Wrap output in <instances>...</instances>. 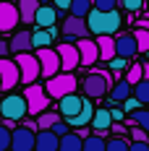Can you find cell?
Returning a JSON list of instances; mask_svg holds the SVG:
<instances>
[{
  "mask_svg": "<svg viewBox=\"0 0 149 151\" xmlns=\"http://www.w3.org/2000/svg\"><path fill=\"white\" fill-rule=\"evenodd\" d=\"M84 21H86V31L94 37H113L123 24L118 11H94V8L86 13Z\"/></svg>",
  "mask_w": 149,
  "mask_h": 151,
  "instance_id": "obj_1",
  "label": "cell"
},
{
  "mask_svg": "<svg viewBox=\"0 0 149 151\" xmlns=\"http://www.w3.org/2000/svg\"><path fill=\"white\" fill-rule=\"evenodd\" d=\"M113 83H115V76H110L107 70H100V68H92L89 76L84 78V94H86V99H102L107 91L113 89Z\"/></svg>",
  "mask_w": 149,
  "mask_h": 151,
  "instance_id": "obj_2",
  "label": "cell"
},
{
  "mask_svg": "<svg viewBox=\"0 0 149 151\" xmlns=\"http://www.w3.org/2000/svg\"><path fill=\"white\" fill-rule=\"evenodd\" d=\"M42 89H45L47 99H63L68 94H76V76L73 73H58L52 78H47V83Z\"/></svg>",
  "mask_w": 149,
  "mask_h": 151,
  "instance_id": "obj_3",
  "label": "cell"
},
{
  "mask_svg": "<svg viewBox=\"0 0 149 151\" xmlns=\"http://www.w3.org/2000/svg\"><path fill=\"white\" fill-rule=\"evenodd\" d=\"M16 68H18V83H37V78H39V63L34 58V52H18L13 58Z\"/></svg>",
  "mask_w": 149,
  "mask_h": 151,
  "instance_id": "obj_4",
  "label": "cell"
},
{
  "mask_svg": "<svg viewBox=\"0 0 149 151\" xmlns=\"http://www.w3.org/2000/svg\"><path fill=\"white\" fill-rule=\"evenodd\" d=\"M21 96H24V102H26V115H29V117L42 115V112H47V107H50V99H47L45 89H42L39 83L26 86V91H24Z\"/></svg>",
  "mask_w": 149,
  "mask_h": 151,
  "instance_id": "obj_5",
  "label": "cell"
},
{
  "mask_svg": "<svg viewBox=\"0 0 149 151\" xmlns=\"http://www.w3.org/2000/svg\"><path fill=\"white\" fill-rule=\"evenodd\" d=\"M0 115H3V120H24L26 117V102H24V96L21 94H8L3 102H0Z\"/></svg>",
  "mask_w": 149,
  "mask_h": 151,
  "instance_id": "obj_6",
  "label": "cell"
},
{
  "mask_svg": "<svg viewBox=\"0 0 149 151\" xmlns=\"http://www.w3.org/2000/svg\"><path fill=\"white\" fill-rule=\"evenodd\" d=\"M34 58H37V63H39V76L52 78V76L60 73V60H58V55H55V50H52V47L34 50Z\"/></svg>",
  "mask_w": 149,
  "mask_h": 151,
  "instance_id": "obj_7",
  "label": "cell"
},
{
  "mask_svg": "<svg viewBox=\"0 0 149 151\" xmlns=\"http://www.w3.org/2000/svg\"><path fill=\"white\" fill-rule=\"evenodd\" d=\"M55 55L60 60V73H73L78 68V52H76L73 42H60L55 47Z\"/></svg>",
  "mask_w": 149,
  "mask_h": 151,
  "instance_id": "obj_8",
  "label": "cell"
},
{
  "mask_svg": "<svg viewBox=\"0 0 149 151\" xmlns=\"http://www.w3.org/2000/svg\"><path fill=\"white\" fill-rule=\"evenodd\" d=\"M13 86H18V68L11 58H0V89L8 94Z\"/></svg>",
  "mask_w": 149,
  "mask_h": 151,
  "instance_id": "obj_9",
  "label": "cell"
},
{
  "mask_svg": "<svg viewBox=\"0 0 149 151\" xmlns=\"http://www.w3.org/2000/svg\"><path fill=\"white\" fill-rule=\"evenodd\" d=\"M60 34L68 37V39H86L89 31H86V21L84 18H73V16H65L63 26H60ZM65 39V42H68Z\"/></svg>",
  "mask_w": 149,
  "mask_h": 151,
  "instance_id": "obj_10",
  "label": "cell"
},
{
  "mask_svg": "<svg viewBox=\"0 0 149 151\" xmlns=\"http://www.w3.org/2000/svg\"><path fill=\"white\" fill-rule=\"evenodd\" d=\"M76 52H78V65H86L92 68L94 63H100V55H97V45H94V39H78L76 42Z\"/></svg>",
  "mask_w": 149,
  "mask_h": 151,
  "instance_id": "obj_11",
  "label": "cell"
},
{
  "mask_svg": "<svg viewBox=\"0 0 149 151\" xmlns=\"http://www.w3.org/2000/svg\"><path fill=\"white\" fill-rule=\"evenodd\" d=\"M81 104H84V96H76V94H68V96H63L58 102V115L60 120H71V117H76L78 112H81Z\"/></svg>",
  "mask_w": 149,
  "mask_h": 151,
  "instance_id": "obj_12",
  "label": "cell"
},
{
  "mask_svg": "<svg viewBox=\"0 0 149 151\" xmlns=\"http://www.w3.org/2000/svg\"><path fill=\"white\" fill-rule=\"evenodd\" d=\"M21 21H18V11H16V3H0V34H8L13 31Z\"/></svg>",
  "mask_w": 149,
  "mask_h": 151,
  "instance_id": "obj_13",
  "label": "cell"
},
{
  "mask_svg": "<svg viewBox=\"0 0 149 151\" xmlns=\"http://www.w3.org/2000/svg\"><path fill=\"white\" fill-rule=\"evenodd\" d=\"M113 42H115V58L131 60V58H136V55H139V52H136L134 34H131V31H128V34H118V37H113Z\"/></svg>",
  "mask_w": 149,
  "mask_h": 151,
  "instance_id": "obj_14",
  "label": "cell"
},
{
  "mask_svg": "<svg viewBox=\"0 0 149 151\" xmlns=\"http://www.w3.org/2000/svg\"><path fill=\"white\" fill-rule=\"evenodd\" d=\"M11 151H34V133L26 128L11 130Z\"/></svg>",
  "mask_w": 149,
  "mask_h": 151,
  "instance_id": "obj_15",
  "label": "cell"
},
{
  "mask_svg": "<svg viewBox=\"0 0 149 151\" xmlns=\"http://www.w3.org/2000/svg\"><path fill=\"white\" fill-rule=\"evenodd\" d=\"M92 133L94 136H107V128L113 125V120H110V112H107V107H100V109H94V115H92Z\"/></svg>",
  "mask_w": 149,
  "mask_h": 151,
  "instance_id": "obj_16",
  "label": "cell"
},
{
  "mask_svg": "<svg viewBox=\"0 0 149 151\" xmlns=\"http://www.w3.org/2000/svg\"><path fill=\"white\" fill-rule=\"evenodd\" d=\"M8 52H31V31H16L13 37H11V42H8Z\"/></svg>",
  "mask_w": 149,
  "mask_h": 151,
  "instance_id": "obj_17",
  "label": "cell"
},
{
  "mask_svg": "<svg viewBox=\"0 0 149 151\" xmlns=\"http://www.w3.org/2000/svg\"><path fill=\"white\" fill-rule=\"evenodd\" d=\"M34 151H58V136L52 130H37L34 133Z\"/></svg>",
  "mask_w": 149,
  "mask_h": 151,
  "instance_id": "obj_18",
  "label": "cell"
},
{
  "mask_svg": "<svg viewBox=\"0 0 149 151\" xmlns=\"http://www.w3.org/2000/svg\"><path fill=\"white\" fill-rule=\"evenodd\" d=\"M55 21H58V11H55L52 5H39V8H37L34 24H37L39 29H52Z\"/></svg>",
  "mask_w": 149,
  "mask_h": 151,
  "instance_id": "obj_19",
  "label": "cell"
},
{
  "mask_svg": "<svg viewBox=\"0 0 149 151\" xmlns=\"http://www.w3.org/2000/svg\"><path fill=\"white\" fill-rule=\"evenodd\" d=\"M37 8H39V0H18V3H16V11H18V21H24L26 26H29V24H34Z\"/></svg>",
  "mask_w": 149,
  "mask_h": 151,
  "instance_id": "obj_20",
  "label": "cell"
},
{
  "mask_svg": "<svg viewBox=\"0 0 149 151\" xmlns=\"http://www.w3.org/2000/svg\"><path fill=\"white\" fill-rule=\"evenodd\" d=\"M92 115H94V107H92V102L84 96L81 112H78L76 117H71V120H65V125H68V128H86V125L92 122Z\"/></svg>",
  "mask_w": 149,
  "mask_h": 151,
  "instance_id": "obj_21",
  "label": "cell"
},
{
  "mask_svg": "<svg viewBox=\"0 0 149 151\" xmlns=\"http://www.w3.org/2000/svg\"><path fill=\"white\" fill-rule=\"evenodd\" d=\"M55 37H58L55 26H52V29H39V31H31V50H45V47H50Z\"/></svg>",
  "mask_w": 149,
  "mask_h": 151,
  "instance_id": "obj_22",
  "label": "cell"
},
{
  "mask_svg": "<svg viewBox=\"0 0 149 151\" xmlns=\"http://www.w3.org/2000/svg\"><path fill=\"white\" fill-rule=\"evenodd\" d=\"M94 45H97L100 60L110 63L113 58H115V42H113V37H94Z\"/></svg>",
  "mask_w": 149,
  "mask_h": 151,
  "instance_id": "obj_23",
  "label": "cell"
},
{
  "mask_svg": "<svg viewBox=\"0 0 149 151\" xmlns=\"http://www.w3.org/2000/svg\"><path fill=\"white\" fill-rule=\"evenodd\" d=\"M141 128L144 133H149V109H136L128 115V122H126V128Z\"/></svg>",
  "mask_w": 149,
  "mask_h": 151,
  "instance_id": "obj_24",
  "label": "cell"
},
{
  "mask_svg": "<svg viewBox=\"0 0 149 151\" xmlns=\"http://www.w3.org/2000/svg\"><path fill=\"white\" fill-rule=\"evenodd\" d=\"M107 94H110V102L115 104V102H123V99H128V96H131V86L120 78V81H115V83H113V89L107 91Z\"/></svg>",
  "mask_w": 149,
  "mask_h": 151,
  "instance_id": "obj_25",
  "label": "cell"
},
{
  "mask_svg": "<svg viewBox=\"0 0 149 151\" xmlns=\"http://www.w3.org/2000/svg\"><path fill=\"white\" fill-rule=\"evenodd\" d=\"M81 143H84V141L76 136V133L68 130L63 138H58V151H81Z\"/></svg>",
  "mask_w": 149,
  "mask_h": 151,
  "instance_id": "obj_26",
  "label": "cell"
},
{
  "mask_svg": "<svg viewBox=\"0 0 149 151\" xmlns=\"http://www.w3.org/2000/svg\"><path fill=\"white\" fill-rule=\"evenodd\" d=\"M34 122H37V130H50L55 122H60V115L47 109V112H42V115H37V117H34Z\"/></svg>",
  "mask_w": 149,
  "mask_h": 151,
  "instance_id": "obj_27",
  "label": "cell"
},
{
  "mask_svg": "<svg viewBox=\"0 0 149 151\" xmlns=\"http://www.w3.org/2000/svg\"><path fill=\"white\" fill-rule=\"evenodd\" d=\"M89 11H92V0H73L68 5V16H73V18H86Z\"/></svg>",
  "mask_w": 149,
  "mask_h": 151,
  "instance_id": "obj_28",
  "label": "cell"
},
{
  "mask_svg": "<svg viewBox=\"0 0 149 151\" xmlns=\"http://www.w3.org/2000/svg\"><path fill=\"white\" fill-rule=\"evenodd\" d=\"M134 42H136V52L139 55H147L149 52V31L147 29H134Z\"/></svg>",
  "mask_w": 149,
  "mask_h": 151,
  "instance_id": "obj_29",
  "label": "cell"
},
{
  "mask_svg": "<svg viewBox=\"0 0 149 151\" xmlns=\"http://www.w3.org/2000/svg\"><path fill=\"white\" fill-rule=\"evenodd\" d=\"M105 141L107 138H102V136H86L84 138V143H81V151H105Z\"/></svg>",
  "mask_w": 149,
  "mask_h": 151,
  "instance_id": "obj_30",
  "label": "cell"
},
{
  "mask_svg": "<svg viewBox=\"0 0 149 151\" xmlns=\"http://www.w3.org/2000/svg\"><path fill=\"white\" fill-rule=\"evenodd\" d=\"M131 91L139 104H149V81H139L136 86H131Z\"/></svg>",
  "mask_w": 149,
  "mask_h": 151,
  "instance_id": "obj_31",
  "label": "cell"
},
{
  "mask_svg": "<svg viewBox=\"0 0 149 151\" xmlns=\"http://www.w3.org/2000/svg\"><path fill=\"white\" fill-rule=\"evenodd\" d=\"M131 141L128 138H118V136H110L105 141V151H128Z\"/></svg>",
  "mask_w": 149,
  "mask_h": 151,
  "instance_id": "obj_32",
  "label": "cell"
},
{
  "mask_svg": "<svg viewBox=\"0 0 149 151\" xmlns=\"http://www.w3.org/2000/svg\"><path fill=\"white\" fill-rule=\"evenodd\" d=\"M128 86H136L141 81V63H134L131 68H126V78H123Z\"/></svg>",
  "mask_w": 149,
  "mask_h": 151,
  "instance_id": "obj_33",
  "label": "cell"
},
{
  "mask_svg": "<svg viewBox=\"0 0 149 151\" xmlns=\"http://www.w3.org/2000/svg\"><path fill=\"white\" fill-rule=\"evenodd\" d=\"M128 141L131 143H144V141H149V133H144L141 128H128Z\"/></svg>",
  "mask_w": 149,
  "mask_h": 151,
  "instance_id": "obj_34",
  "label": "cell"
},
{
  "mask_svg": "<svg viewBox=\"0 0 149 151\" xmlns=\"http://www.w3.org/2000/svg\"><path fill=\"white\" fill-rule=\"evenodd\" d=\"M94 11H118V0H92Z\"/></svg>",
  "mask_w": 149,
  "mask_h": 151,
  "instance_id": "obj_35",
  "label": "cell"
},
{
  "mask_svg": "<svg viewBox=\"0 0 149 151\" xmlns=\"http://www.w3.org/2000/svg\"><path fill=\"white\" fill-rule=\"evenodd\" d=\"M120 8L128 11V13H139L144 8V0H120Z\"/></svg>",
  "mask_w": 149,
  "mask_h": 151,
  "instance_id": "obj_36",
  "label": "cell"
},
{
  "mask_svg": "<svg viewBox=\"0 0 149 151\" xmlns=\"http://www.w3.org/2000/svg\"><path fill=\"white\" fill-rule=\"evenodd\" d=\"M11 149V130L0 122V151H8Z\"/></svg>",
  "mask_w": 149,
  "mask_h": 151,
  "instance_id": "obj_37",
  "label": "cell"
},
{
  "mask_svg": "<svg viewBox=\"0 0 149 151\" xmlns=\"http://www.w3.org/2000/svg\"><path fill=\"white\" fill-rule=\"evenodd\" d=\"M107 133H110V136H118V138H128V128H126L123 122H113V125L107 128Z\"/></svg>",
  "mask_w": 149,
  "mask_h": 151,
  "instance_id": "obj_38",
  "label": "cell"
},
{
  "mask_svg": "<svg viewBox=\"0 0 149 151\" xmlns=\"http://www.w3.org/2000/svg\"><path fill=\"white\" fill-rule=\"evenodd\" d=\"M120 109H123L126 115H131V112H136V109H141V104L136 102L134 96H128V99H123V107H120Z\"/></svg>",
  "mask_w": 149,
  "mask_h": 151,
  "instance_id": "obj_39",
  "label": "cell"
},
{
  "mask_svg": "<svg viewBox=\"0 0 149 151\" xmlns=\"http://www.w3.org/2000/svg\"><path fill=\"white\" fill-rule=\"evenodd\" d=\"M107 112H110V120H113V122H123V120H126V112H123L120 107H115V104L107 107Z\"/></svg>",
  "mask_w": 149,
  "mask_h": 151,
  "instance_id": "obj_40",
  "label": "cell"
},
{
  "mask_svg": "<svg viewBox=\"0 0 149 151\" xmlns=\"http://www.w3.org/2000/svg\"><path fill=\"white\" fill-rule=\"evenodd\" d=\"M107 65H110V68L118 73V70H126V68H128V60H123V58H113V60L107 63Z\"/></svg>",
  "mask_w": 149,
  "mask_h": 151,
  "instance_id": "obj_41",
  "label": "cell"
},
{
  "mask_svg": "<svg viewBox=\"0 0 149 151\" xmlns=\"http://www.w3.org/2000/svg\"><path fill=\"white\" fill-rule=\"evenodd\" d=\"M50 130H52V133H55V136H58V138H63V136H65V133H68V130H71V128H68L65 122L60 120V122H55V125H52Z\"/></svg>",
  "mask_w": 149,
  "mask_h": 151,
  "instance_id": "obj_42",
  "label": "cell"
},
{
  "mask_svg": "<svg viewBox=\"0 0 149 151\" xmlns=\"http://www.w3.org/2000/svg\"><path fill=\"white\" fill-rule=\"evenodd\" d=\"M71 3H73V0H52V8H55V11H68Z\"/></svg>",
  "mask_w": 149,
  "mask_h": 151,
  "instance_id": "obj_43",
  "label": "cell"
},
{
  "mask_svg": "<svg viewBox=\"0 0 149 151\" xmlns=\"http://www.w3.org/2000/svg\"><path fill=\"white\" fill-rule=\"evenodd\" d=\"M128 151H149V141H144V143H131Z\"/></svg>",
  "mask_w": 149,
  "mask_h": 151,
  "instance_id": "obj_44",
  "label": "cell"
},
{
  "mask_svg": "<svg viewBox=\"0 0 149 151\" xmlns=\"http://www.w3.org/2000/svg\"><path fill=\"white\" fill-rule=\"evenodd\" d=\"M141 81H149V63H141Z\"/></svg>",
  "mask_w": 149,
  "mask_h": 151,
  "instance_id": "obj_45",
  "label": "cell"
},
{
  "mask_svg": "<svg viewBox=\"0 0 149 151\" xmlns=\"http://www.w3.org/2000/svg\"><path fill=\"white\" fill-rule=\"evenodd\" d=\"M134 29H147V31H149V21H147V18H139V21H136V26H134Z\"/></svg>",
  "mask_w": 149,
  "mask_h": 151,
  "instance_id": "obj_46",
  "label": "cell"
},
{
  "mask_svg": "<svg viewBox=\"0 0 149 151\" xmlns=\"http://www.w3.org/2000/svg\"><path fill=\"white\" fill-rule=\"evenodd\" d=\"M5 55H8V42L0 39V58H5Z\"/></svg>",
  "mask_w": 149,
  "mask_h": 151,
  "instance_id": "obj_47",
  "label": "cell"
},
{
  "mask_svg": "<svg viewBox=\"0 0 149 151\" xmlns=\"http://www.w3.org/2000/svg\"><path fill=\"white\" fill-rule=\"evenodd\" d=\"M0 3H16V0H0Z\"/></svg>",
  "mask_w": 149,
  "mask_h": 151,
  "instance_id": "obj_48",
  "label": "cell"
},
{
  "mask_svg": "<svg viewBox=\"0 0 149 151\" xmlns=\"http://www.w3.org/2000/svg\"><path fill=\"white\" fill-rule=\"evenodd\" d=\"M147 58H149V52H147Z\"/></svg>",
  "mask_w": 149,
  "mask_h": 151,
  "instance_id": "obj_49",
  "label": "cell"
},
{
  "mask_svg": "<svg viewBox=\"0 0 149 151\" xmlns=\"http://www.w3.org/2000/svg\"><path fill=\"white\" fill-rule=\"evenodd\" d=\"M118 5H120V0H118Z\"/></svg>",
  "mask_w": 149,
  "mask_h": 151,
  "instance_id": "obj_50",
  "label": "cell"
}]
</instances>
